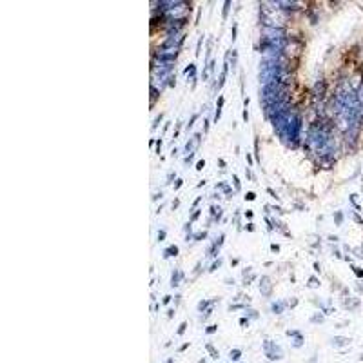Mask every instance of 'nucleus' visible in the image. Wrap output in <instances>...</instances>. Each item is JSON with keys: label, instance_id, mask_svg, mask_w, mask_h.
I'll return each mask as SVG.
<instances>
[{"label": "nucleus", "instance_id": "9b49d317", "mask_svg": "<svg viewBox=\"0 0 363 363\" xmlns=\"http://www.w3.org/2000/svg\"><path fill=\"white\" fill-rule=\"evenodd\" d=\"M189 345H191V343H183V345H182L180 349H178V352H185V350L189 349Z\"/></svg>", "mask_w": 363, "mask_h": 363}, {"label": "nucleus", "instance_id": "4468645a", "mask_svg": "<svg viewBox=\"0 0 363 363\" xmlns=\"http://www.w3.org/2000/svg\"><path fill=\"white\" fill-rule=\"evenodd\" d=\"M169 302H171V296H169V294H167V296H165V298H163V305H167V303H169Z\"/></svg>", "mask_w": 363, "mask_h": 363}, {"label": "nucleus", "instance_id": "39448f33", "mask_svg": "<svg viewBox=\"0 0 363 363\" xmlns=\"http://www.w3.org/2000/svg\"><path fill=\"white\" fill-rule=\"evenodd\" d=\"M349 342H350V340H347V338H334V340H332L334 345H345V343H349Z\"/></svg>", "mask_w": 363, "mask_h": 363}, {"label": "nucleus", "instance_id": "f03ea898", "mask_svg": "<svg viewBox=\"0 0 363 363\" xmlns=\"http://www.w3.org/2000/svg\"><path fill=\"white\" fill-rule=\"evenodd\" d=\"M242 358V349H234V350H231V360L232 361H238Z\"/></svg>", "mask_w": 363, "mask_h": 363}, {"label": "nucleus", "instance_id": "f257e3e1", "mask_svg": "<svg viewBox=\"0 0 363 363\" xmlns=\"http://www.w3.org/2000/svg\"><path fill=\"white\" fill-rule=\"evenodd\" d=\"M263 347H265V354H267V358H269V360L276 361V360H280V358H282V352H276V349H280V347H278L274 342H265V343H263Z\"/></svg>", "mask_w": 363, "mask_h": 363}, {"label": "nucleus", "instance_id": "2eb2a0df", "mask_svg": "<svg viewBox=\"0 0 363 363\" xmlns=\"http://www.w3.org/2000/svg\"><path fill=\"white\" fill-rule=\"evenodd\" d=\"M254 196H256V194H254V193H249V194H247V196H245V198H247V200H252V198H254Z\"/></svg>", "mask_w": 363, "mask_h": 363}, {"label": "nucleus", "instance_id": "6e6552de", "mask_svg": "<svg viewBox=\"0 0 363 363\" xmlns=\"http://www.w3.org/2000/svg\"><path fill=\"white\" fill-rule=\"evenodd\" d=\"M300 334H302L300 330H287V336H289V338H296V336H300Z\"/></svg>", "mask_w": 363, "mask_h": 363}, {"label": "nucleus", "instance_id": "ddd939ff", "mask_svg": "<svg viewBox=\"0 0 363 363\" xmlns=\"http://www.w3.org/2000/svg\"><path fill=\"white\" fill-rule=\"evenodd\" d=\"M240 325H242V327H247V325H249L247 318H242V320H240Z\"/></svg>", "mask_w": 363, "mask_h": 363}, {"label": "nucleus", "instance_id": "423d86ee", "mask_svg": "<svg viewBox=\"0 0 363 363\" xmlns=\"http://www.w3.org/2000/svg\"><path fill=\"white\" fill-rule=\"evenodd\" d=\"M292 345H294L296 349H298V347H302V345H303V336H302V334H300V336H296V340H294Z\"/></svg>", "mask_w": 363, "mask_h": 363}, {"label": "nucleus", "instance_id": "1a4fd4ad", "mask_svg": "<svg viewBox=\"0 0 363 363\" xmlns=\"http://www.w3.org/2000/svg\"><path fill=\"white\" fill-rule=\"evenodd\" d=\"M310 322H314V323H322V322H323V316H322V314H316V316H312V318H310Z\"/></svg>", "mask_w": 363, "mask_h": 363}, {"label": "nucleus", "instance_id": "20e7f679", "mask_svg": "<svg viewBox=\"0 0 363 363\" xmlns=\"http://www.w3.org/2000/svg\"><path fill=\"white\" fill-rule=\"evenodd\" d=\"M209 305H211V302H207V300H202V302H200V305H198V310H200V312H203V310H205V309H207Z\"/></svg>", "mask_w": 363, "mask_h": 363}, {"label": "nucleus", "instance_id": "0eeeda50", "mask_svg": "<svg viewBox=\"0 0 363 363\" xmlns=\"http://www.w3.org/2000/svg\"><path fill=\"white\" fill-rule=\"evenodd\" d=\"M216 329H218L216 325H211V327H207V329H205V334H214V332H216Z\"/></svg>", "mask_w": 363, "mask_h": 363}, {"label": "nucleus", "instance_id": "f8f14e48", "mask_svg": "<svg viewBox=\"0 0 363 363\" xmlns=\"http://www.w3.org/2000/svg\"><path fill=\"white\" fill-rule=\"evenodd\" d=\"M249 316H252L254 320H258V318H260V314H258L256 310H249Z\"/></svg>", "mask_w": 363, "mask_h": 363}, {"label": "nucleus", "instance_id": "dca6fc26", "mask_svg": "<svg viewBox=\"0 0 363 363\" xmlns=\"http://www.w3.org/2000/svg\"><path fill=\"white\" fill-rule=\"evenodd\" d=\"M245 216H247V218L251 220V218H252V211H247V213H245Z\"/></svg>", "mask_w": 363, "mask_h": 363}, {"label": "nucleus", "instance_id": "9d476101", "mask_svg": "<svg viewBox=\"0 0 363 363\" xmlns=\"http://www.w3.org/2000/svg\"><path fill=\"white\" fill-rule=\"evenodd\" d=\"M185 329H187V322H183V323L180 325V327H178V334H180V336L183 334V332H185Z\"/></svg>", "mask_w": 363, "mask_h": 363}, {"label": "nucleus", "instance_id": "f3484780", "mask_svg": "<svg viewBox=\"0 0 363 363\" xmlns=\"http://www.w3.org/2000/svg\"><path fill=\"white\" fill-rule=\"evenodd\" d=\"M167 363H173V360H167Z\"/></svg>", "mask_w": 363, "mask_h": 363}, {"label": "nucleus", "instance_id": "7ed1b4c3", "mask_svg": "<svg viewBox=\"0 0 363 363\" xmlns=\"http://www.w3.org/2000/svg\"><path fill=\"white\" fill-rule=\"evenodd\" d=\"M205 349H207V352H209V354H211V356H213V358H214V360H218V356H220V354H218V352H216V350H214V347H213V345H211V343H209V345H207V347H205Z\"/></svg>", "mask_w": 363, "mask_h": 363}]
</instances>
